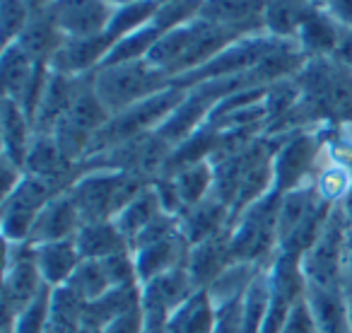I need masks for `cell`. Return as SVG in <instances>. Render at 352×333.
Wrapping results in <instances>:
<instances>
[{"mask_svg": "<svg viewBox=\"0 0 352 333\" xmlns=\"http://www.w3.org/2000/svg\"><path fill=\"white\" fill-rule=\"evenodd\" d=\"M347 246H350V213L345 203H336L318 239L299 259L307 285L347 290Z\"/></svg>", "mask_w": 352, "mask_h": 333, "instance_id": "277c9868", "label": "cell"}, {"mask_svg": "<svg viewBox=\"0 0 352 333\" xmlns=\"http://www.w3.org/2000/svg\"><path fill=\"white\" fill-rule=\"evenodd\" d=\"M186 92H188V87L169 85V87L160 89V92L152 94V97H147V99H142V102L133 104V107L123 109V111L113 114L107 121V126L94 136L87 157L99 155V152L109 150V147H113V145H121V142L135 140V138L155 133L157 128L171 116V111L184 102ZM87 157H85V160H87Z\"/></svg>", "mask_w": 352, "mask_h": 333, "instance_id": "7a4b0ae2", "label": "cell"}, {"mask_svg": "<svg viewBox=\"0 0 352 333\" xmlns=\"http://www.w3.org/2000/svg\"><path fill=\"white\" fill-rule=\"evenodd\" d=\"M304 302H307L309 312H311L318 333H350L345 288H318V285H307Z\"/></svg>", "mask_w": 352, "mask_h": 333, "instance_id": "2e32d148", "label": "cell"}, {"mask_svg": "<svg viewBox=\"0 0 352 333\" xmlns=\"http://www.w3.org/2000/svg\"><path fill=\"white\" fill-rule=\"evenodd\" d=\"M198 17L249 36L265 32V0H201Z\"/></svg>", "mask_w": 352, "mask_h": 333, "instance_id": "8fae6325", "label": "cell"}, {"mask_svg": "<svg viewBox=\"0 0 352 333\" xmlns=\"http://www.w3.org/2000/svg\"><path fill=\"white\" fill-rule=\"evenodd\" d=\"M179 225H182V235L186 237L188 244H198V241H206L210 237H217L222 232H230L232 227V211L227 203H222L215 193L206 198V201L191 206L182 217H179Z\"/></svg>", "mask_w": 352, "mask_h": 333, "instance_id": "9a60e30c", "label": "cell"}, {"mask_svg": "<svg viewBox=\"0 0 352 333\" xmlns=\"http://www.w3.org/2000/svg\"><path fill=\"white\" fill-rule=\"evenodd\" d=\"M162 213L164 211H162L160 196H157L155 186L147 184V186L142 189V191L138 193V196L133 198V201L128 203V206L123 208L116 217H113V222H116L118 232L126 237L128 246H131V241L135 239V237L140 235V232L145 230L152 220H157Z\"/></svg>", "mask_w": 352, "mask_h": 333, "instance_id": "44dd1931", "label": "cell"}, {"mask_svg": "<svg viewBox=\"0 0 352 333\" xmlns=\"http://www.w3.org/2000/svg\"><path fill=\"white\" fill-rule=\"evenodd\" d=\"M51 3H54V0H27V6H30V10H32V12L46 10V8H49Z\"/></svg>", "mask_w": 352, "mask_h": 333, "instance_id": "e575fe53", "label": "cell"}, {"mask_svg": "<svg viewBox=\"0 0 352 333\" xmlns=\"http://www.w3.org/2000/svg\"><path fill=\"white\" fill-rule=\"evenodd\" d=\"M32 251H34V264L39 268L41 280L49 290L68 285L78 266L82 264V256H80L75 239L32 244Z\"/></svg>", "mask_w": 352, "mask_h": 333, "instance_id": "5bb4252c", "label": "cell"}, {"mask_svg": "<svg viewBox=\"0 0 352 333\" xmlns=\"http://www.w3.org/2000/svg\"><path fill=\"white\" fill-rule=\"evenodd\" d=\"M217 307L208 290H196L182 307L169 316L164 333H215Z\"/></svg>", "mask_w": 352, "mask_h": 333, "instance_id": "d6986e66", "label": "cell"}, {"mask_svg": "<svg viewBox=\"0 0 352 333\" xmlns=\"http://www.w3.org/2000/svg\"><path fill=\"white\" fill-rule=\"evenodd\" d=\"M46 290L34 264L32 244H6L3 264V326L12 321Z\"/></svg>", "mask_w": 352, "mask_h": 333, "instance_id": "52a82bcc", "label": "cell"}, {"mask_svg": "<svg viewBox=\"0 0 352 333\" xmlns=\"http://www.w3.org/2000/svg\"><path fill=\"white\" fill-rule=\"evenodd\" d=\"M232 264H234V259H232L230 232L198 241L188 249L186 256V270L196 290H208Z\"/></svg>", "mask_w": 352, "mask_h": 333, "instance_id": "4fadbf2b", "label": "cell"}, {"mask_svg": "<svg viewBox=\"0 0 352 333\" xmlns=\"http://www.w3.org/2000/svg\"><path fill=\"white\" fill-rule=\"evenodd\" d=\"M191 244L186 241V237L182 235V225L179 230H174L171 235L162 237V239L147 241L142 246H135L133 251V259H135V268H138V278L140 285L147 283L150 278L166 273V270L182 268L186 266V256Z\"/></svg>", "mask_w": 352, "mask_h": 333, "instance_id": "30bf717a", "label": "cell"}, {"mask_svg": "<svg viewBox=\"0 0 352 333\" xmlns=\"http://www.w3.org/2000/svg\"><path fill=\"white\" fill-rule=\"evenodd\" d=\"M347 319H350V333H352V288L347 290Z\"/></svg>", "mask_w": 352, "mask_h": 333, "instance_id": "d590c367", "label": "cell"}, {"mask_svg": "<svg viewBox=\"0 0 352 333\" xmlns=\"http://www.w3.org/2000/svg\"><path fill=\"white\" fill-rule=\"evenodd\" d=\"M352 288V215H350V246H347V290Z\"/></svg>", "mask_w": 352, "mask_h": 333, "instance_id": "836d02e7", "label": "cell"}, {"mask_svg": "<svg viewBox=\"0 0 352 333\" xmlns=\"http://www.w3.org/2000/svg\"><path fill=\"white\" fill-rule=\"evenodd\" d=\"M49 302L51 290L46 288L27 309H22L8 326H3V333H44L46 319H49Z\"/></svg>", "mask_w": 352, "mask_h": 333, "instance_id": "4316f807", "label": "cell"}, {"mask_svg": "<svg viewBox=\"0 0 352 333\" xmlns=\"http://www.w3.org/2000/svg\"><path fill=\"white\" fill-rule=\"evenodd\" d=\"M107 3H111L113 8H123V6H131V3H140V0H107Z\"/></svg>", "mask_w": 352, "mask_h": 333, "instance_id": "8d00e7d4", "label": "cell"}, {"mask_svg": "<svg viewBox=\"0 0 352 333\" xmlns=\"http://www.w3.org/2000/svg\"><path fill=\"white\" fill-rule=\"evenodd\" d=\"M80 227H82V215H80L70 191H63L41 208V213L36 215L34 230L30 235V244L75 239Z\"/></svg>", "mask_w": 352, "mask_h": 333, "instance_id": "7c38bea8", "label": "cell"}, {"mask_svg": "<svg viewBox=\"0 0 352 333\" xmlns=\"http://www.w3.org/2000/svg\"><path fill=\"white\" fill-rule=\"evenodd\" d=\"M30 17L32 10L27 6V0H3V39H6V46L17 41Z\"/></svg>", "mask_w": 352, "mask_h": 333, "instance_id": "f1b7e54d", "label": "cell"}, {"mask_svg": "<svg viewBox=\"0 0 352 333\" xmlns=\"http://www.w3.org/2000/svg\"><path fill=\"white\" fill-rule=\"evenodd\" d=\"M280 333H318L316 323H314V316H311V312H309L304 299L292 307V312L287 314V321H285V326Z\"/></svg>", "mask_w": 352, "mask_h": 333, "instance_id": "f546056e", "label": "cell"}, {"mask_svg": "<svg viewBox=\"0 0 352 333\" xmlns=\"http://www.w3.org/2000/svg\"><path fill=\"white\" fill-rule=\"evenodd\" d=\"M261 268H263V266L234 261V264L208 288V294H210L212 304H215L217 309H222V307H227V304L241 302L246 290L251 288V283H254L256 273H258Z\"/></svg>", "mask_w": 352, "mask_h": 333, "instance_id": "cb8c5ba5", "label": "cell"}, {"mask_svg": "<svg viewBox=\"0 0 352 333\" xmlns=\"http://www.w3.org/2000/svg\"><path fill=\"white\" fill-rule=\"evenodd\" d=\"M333 58L352 70V27L340 25V34H338V46Z\"/></svg>", "mask_w": 352, "mask_h": 333, "instance_id": "1f68e13d", "label": "cell"}, {"mask_svg": "<svg viewBox=\"0 0 352 333\" xmlns=\"http://www.w3.org/2000/svg\"><path fill=\"white\" fill-rule=\"evenodd\" d=\"M196 292L186 266L150 278L140 285V309L145 316V333H164L169 316Z\"/></svg>", "mask_w": 352, "mask_h": 333, "instance_id": "ba28073f", "label": "cell"}, {"mask_svg": "<svg viewBox=\"0 0 352 333\" xmlns=\"http://www.w3.org/2000/svg\"><path fill=\"white\" fill-rule=\"evenodd\" d=\"M278 203L280 196L270 191L232 220V259L241 264L268 266L278 256Z\"/></svg>", "mask_w": 352, "mask_h": 333, "instance_id": "5b68a950", "label": "cell"}, {"mask_svg": "<svg viewBox=\"0 0 352 333\" xmlns=\"http://www.w3.org/2000/svg\"><path fill=\"white\" fill-rule=\"evenodd\" d=\"M147 184L152 182L133 172L85 169L68 191L82 215V222H97L113 220Z\"/></svg>", "mask_w": 352, "mask_h": 333, "instance_id": "6da1fadb", "label": "cell"}, {"mask_svg": "<svg viewBox=\"0 0 352 333\" xmlns=\"http://www.w3.org/2000/svg\"><path fill=\"white\" fill-rule=\"evenodd\" d=\"M68 285L87 304L94 302V299H99L104 292L111 290V283H109L102 261H87V259H82V264L78 266V270L73 273V278H70Z\"/></svg>", "mask_w": 352, "mask_h": 333, "instance_id": "484cf974", "label": "cell"}, {"mask_svg": "<svg viewBox=\"0 0 352 333\" xmlns=\"http://www.w3.org/2000/svg\"><path fill=\"white\" fill-rule=\"evenodd\" d=\"M102 266L107 270L111 288H140V278H138L135 259H133L131 249L107 256V259H102Z\"/></svg>", "mask_w": 352, "mask_h": 333, "instance_id": "83f0119b", "label": "cell"}, {"mask_svg": "<svg viewBox=\"0 0 352 333\" xmlns=\"http://www.w3.org/2000/svg\"><path fill=\"white\" fill-rule=\"evenodd\" d=\"M116 8L107 0H54L46 12L65 39H89L107 32Z\"/></svg>", "mask_w": 352, "mask_h": 333, "instance_id": "9c48e42d", "label": "cell"}, {"mask_svg": "<svg viewBox=\"0 0 352 333\" xmlns=\"http://www.w3.org/2000/svg\"><path fill=\"white\" fill-rule=\"evenodd\" d=\"M140 307V288H111L99 299L87 304L85 309V326L89 331H99L109 321L118 319L121 314Z\"/></svg>", "mask_w": 352, "mask_h": 333, "instance_id": "7402d4cb", "label": "cell"}, {"mask_svg": "<svg viewBox=\"0 0 352 333\" xmlns=\"http://www.w3.org/2000/svg\"><path fill=\"white\" fill-rule=\"evenodd\" d=\"M58 193H63V189H58L54 182L25 174L20 186L10 196L3 198V215H0L3 241L6 244H30L36 215Z\"/></svg>", "mask_w": 352, "mask_h": 333, "instance_id": "8992f818", "label": "cell"}, {"mask_svg": "<svg viewBox=\"0 0 352 333\" xmlns=\"http://www.w3.org/2000/svg\"><path fill=\"white\" fill-rule=\"evenodd\" d=\"M326 8L336 22L345 27H352V0H326Z\"/></svg>", "mask_w": 352, "mask_h": 333, "instance_id": "d6a6232c", "label": "cell"}, {"mask_svg": "<svg viewBox=\"0 0 352 333\" xmlns=\"http://www.w3.org/2000/svg\"><path fill=\"white\" fill-rule=\"evenodd\" d=\"M270 266V264H268ZM268 266L256 273L251 288L241 299V319H244V333H261L270 309V275Z\"/></svg>", "mask_w": 352, "mask_h": 333, "instance_id": "d4e9b609", "label": "cell"}, {"mask_svg": "<svg viewBox=\"0 0 352 333\" xmlns=\"http://www.w3.org/2000/svg\"><path fill=\"white\" fill-rule=\"evenodd\" d=\"M316 8L311 0H265V32L294 41Z\"/></svg>", "mask_w": 352, "mask_h": 333, "instance_id": "ffe728a7", "label": "cell"}, {"mask_svg": "<svg viewBox=\"0 0 352 333\" xmlns=\"http://www.w3.org/2000/svg\"><path fill=\"white\" fill-rule=\"evenodd\" d=\"M169 78L157 70L147 58L128 63L102 65L92 73V89L109 114H118L160 89L169 87Z\"/></svg>", "mask_w": 352, "mask_h": 333, "instance_id": "3957f363", "label": "cell"}, {"mask_svg": "<svg viewBox=\"0 0 352 333\" xmlns=\"http://www.w3.org/2000/svg\"><path fill=\"white\" fill-rule=\"evenodd\" d=\"M215 333H244V319H241V302L227 304L217 309Z\"/></svg>", "mask_w": 352, "mask_h": 333, "instance_id": "4dcf8cb0", "label": "cell"}, {"mask_svg": "<svg viewBox=\"0 0 352 333\" xmlns=\"http://www.w3.org/2000/svg\"><path fill=\"white\" fill-rule=\"evenodd\" d=\"M75 244H78L80 256L87 261H102L118 251L131 249L113 220L82 222V227L75 235Z\"/></svg>", "mask_w": 352, "mask_h": 333, "instance_id": "ac0fdd59", "label": "cell"}, {"mask_svg": "<svg viewBox=\"0 0 352 333\" xmlns=\"http://www.w3.org/2000/svg\"><path fill=\"white\" fill-rule=\"evenodd\" d=\"M169 179L174 182V189L184 203V213H186L191 206L206 201L212 193V186H215V166H212V160L196 162V164L179 169L176 174H169Z\"/></svg>", "mask_w": 352, "mask_h": 333, "instance_id": "603a6c76", "label": "cell"}, {"mask_svg": "<svg viewBox=\"0 0 352 333\" xmlns=\"http://www.w3.org/2000/svg\"><path fill=\"white\" fill-rule=\"evenodd\" d=\"M0 128H3V155L25 166V157L34 140V126L25 109L8 97H3L0 107Z\"/></svg>", "mask_w": 352, "mask_h": 333, "instance_id": "e0dca14e", "label": "cell"}]
</instances>
